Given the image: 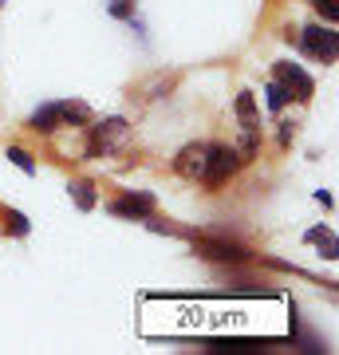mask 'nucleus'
Listing matches in <instances>:
<instances>
[{"label":"nucleus","mask_w":339,"mask_h":355,"mask_svg":"<svg viewBox=\"0 0 339 355\" xmlns=\"http://www.w3.org/2000/svg\"><path fill=\"white\" fill-rule=\"evenodd\" d=\"M241 162H245V158H241L233 146H209V150H205V174H201V182H205V186H221Z\"/></svg>","instance_id":"obj_1"},{"label":"nucleus","mask_w":339,"mask_h":355,"mask_svg":"<svg viewBox=\"0 0 339 355\" xmlns=\"http://www.w3.org/2000/svg\"><path fill=\"white\" fill-rule=\"evenodd\" d=\"M126 135H130L126 119H107V123H99L95 135H91V154H111L119 146H126Z\"/></svg>","instance_id":"obj_2"},{"label":"nucleus","mask_w":339,"mask_h":355,"mask_svg":"<svg viewBox=\"0 0 339 355\" xmlns=\"http://www.w3.org/2000/svg\"><path fill=\"white\" fill-rule=\"evenodd\" d=\"M304 51L315 55V60H324V64H336V55H339L336 32H324V28H304Z\"/></svg>","instance_id":"obj_3"},{"label":"nucleus","mask_w":339,"mask_h":355,"mask_svg":"<svg viewBox=\"0 0 339 355\" xmlns=\"http://www.w3.org/2000/svg\"><path fill=\"white\" fill-rule=\"evenodd\" d=\"M277 83H284L288 95H296V99H312V91H315L312 76L300 64H277Z\"/></svg>","instance_id":"obj_4"},{"label":"nucleus","mask_w":339,"mask_h":355,"mask_svg":"<svg viewBox=\"0 0 339 355\" xmlns=\"http://www.w3.org/2000/svg\"><path fill=\"white\" fill-rule=\"evenodd\" d=\"M114 217H134V221H146L154 214V193H126L119 202H111Z\"/></svg>","instance_id":"obj_5"},{"label":"nucleus","mask_w":339,"mask_h":355,"mask_svg":"<svg viewBox=\"0 0 339 355\" xmlns=\"http://www.w3.org/2000/svg\"><path fill=\"white\" fill-rule=\"evenodd\" d=\"M205 150H209V146H201V142L186 146V150L174 158V170L182 178H189V182H201V174H205Z\"/></svg>","instance_id":"obj_6"},{"label":"nucleus","mask_w":339,"mask_h":355,"mask_svg":"<svg viewBox=\"0 0 339 355\" xmlns=\"http://www.w3.org/2000/svg\"><path fill=\"white\" fill-rule=\"evenodd\" d=\"M198 253L209 257V261H245V249L241 245H221V241H198Z\"/></svg>","instance_id":"obj_7"},{"label":"nucleus","mask_w":339,"mask_h":355,"mask_svg":"<svg viewBox=\"0 0 339 355\" xmlns=\"http://www.w3.org/2000/svg\"><path fill=\"white\" fill-rule=\"evenodd\" d=\"M55 127H63V111L60 103H44L36 114H32V130H40V135H51Z\"/></svg>","instance_id":"obj_8"},{"label":"nucleus","mask_w":339,"mask_h":355,"mask_svg":"<svg viewBox=\"0 0 339 355\" xmlns=\"http://www.w3.org/2000/svg\"><path fill=\"white\" fill-rule=\"evenodd\" d=\"M233 107H237V119H241V127H257V99H252L249 91H241Z\"/></svg>","instance_id":"obj_9"},{"label":"nucleus","mask_w":339,"mask_h":355,"mask_svg":"<svg viewBox=\"0 0 339 355\" xmlns=\"http://www.w3.org/2000/svg\"><path fill=\"white\" fill-rule=\"evenodd\" d=\"M67 190H71V198H76L79 209H95V190H91L87 182H71Z\"/></svg>","instance_id":"obj_10"},{"label":"nucleus","mask_w":339,"mask_h":355,"mask_svg":"<svg viewBox=\"0 0 339 355\" xmlns=\"http://www.w3.org/2000/svg\"><path fill=\"white\" fill-rule=\"evenodd\" d=\"M8 162H12V166H20V170H24L28 178L36 174V158H32L28 150H20V146H8Z\"/></svg>","instance_id":"obj_11"},{"label":"nucleus","mask_w":339,"mask_h":355,"mask_svg":"<svg viewBox=\"0 0 339 355\" xmlns=\"http://www.w3.org/2000/svg\"><path fill=\"white\" fill-rule=\"evenodd\" d=\"M308 241L324 245V257H336V233H331V229H312V233H308Z\"/></svg>","instance_id":"obj_12"},{"label":"nucleus","mask_w":339,"mask_h":355,"mask_svg":"<svg viewBox=\"0 0 339 355\" xmlns=\"http://www.w3.org/2000/svg\"><path fill=\"white\" fill-rule=\"evenodd\" d=\"M264 95H268V107H272V111H280V107H284V103L292 99L284 83H268V87H264Z\"/></svg>","instance_id":"obj_13"},{"label":"nucleus","mask_w":339,"mask_h":355,"mask_svg":"<svg viewBox=\"0 0 339 355\" xmlns=\"http://www.w3.org/2000/svg\"><path fill=\"white\" fill-rule=\"evenodd\" d=\"M63 123H87V107L83 103H60Z\"/></svg>","instance_id":"obj_14"},{"label":"nucleus","mask_w":339,"mask_h":355,"mask_svg":"<svg viewBox=\"0 0 339 355\" xmlns=\"http://www.w3.org/2000/svg\"><path fill=\"white\" fill-rule=\"evenodd\" d=\"M4 221H8V229H12L16 237H28V229H32V225H28V217L16 214V209H8V214H4Z\"/></svg>","instance_id":"obj_15"},{"label":"nucleus","mask_w":339,"mask_h":355,"mask_svg":"<svg viewBox=\"0 0 339 355\" xmlns=\"http://www.w3.org/2000/svg\"><path fill=\"white\" fill-rule=\"evenodd\" d=\"M312 4H315V12H324L327 24H336V20H339V4H336V0H312Z\"/></svg>","instance_id":"obj_16"}]
</instances>
